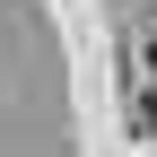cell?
Listing matches in <instances>:
<instances>
[{
	"label": "cell",
	"instance_id": "obj_2",
	"mask_svg": "<svg viewBox=\"0 0 157 157\" xmlns=\"http://www.w3.org/2000/svg\"><path fill=\"white\" fill-rule=\"evenodd\" d=\"M148 70H157V44H148Z\"/></svg>",
	"mask_w": 157,
	"mask_h": 157
},
{
	"label": "cell",
	"instance_id": "obj_1",
	"mask_svg": "<svg viewBox=\"0 0 157 157\" xmlns=\"http://www.w3.org/2000/svg\"><path fill=\"white\" fill-rule=\"evenodd\" d=\"M140 131H148V140H157V87L140 96Z\"/></svg>",
	"mask_w": 157,
	"mask_h": 157
}]
</instances>
